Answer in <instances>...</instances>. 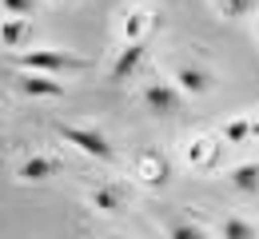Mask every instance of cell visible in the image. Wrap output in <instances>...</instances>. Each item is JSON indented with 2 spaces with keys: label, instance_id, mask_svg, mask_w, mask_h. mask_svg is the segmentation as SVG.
Listing matches in <instances>:
<instances>
[{
  "label": "cell",
  "instance_id": "obj_1",
  "mask_svg": "<svg viewBox=\"0 0 259 239\" xmlns=\"http://www.w3.org/2000/svg\"><path fill=\"white\" fill-rule=\"evenodd\" d=\"M56 136L64 139V144H72L76 152H84V156H92V160H100V164H112V160H116V152H112V139L104 136L100 128H80V124H60V128H56Z\"/></svg>",
  "mask_w": 259,
  "mask_h": 239
},
{
  "label": "cell",
  "instance_id": "obj_2",
  "mask_svg": "<svg viewBox=\"0 0 259 239\" xmlns=\"http://www.w3.org/2000/svg\"><path fill=\"white\" fill-rule=\"evenodd\" d=\"M16 64L24 72H80L84 68V60L80 56H72V52H48V48H36V52H24V56H16Z\"/></svg>",
  "mask_w": 259,
  "mask_h": 239
},
{
  "label": "cell",
  "instance_id": "obj_3",
  "mask_svg": "<svg viewBox=\"0 0 259 239\" xmlns=\"http://www.w3.org/2000/svg\"><path fill=\"white\" fill-rule=\"evenodd\" d=\"M176 88L188 92V96H207L215 88V76L207 68H199V64H180L176 68Z\"/></svg>",
  "mask_w": 259,
  "mask_h": 239
},
{
  "label": "cell",
  "instance_id": "obj_4",
  "mask_svg": "<svg viewBox=\"0 0 259 239\" xmlns=\"http://www.w3.org/2000/svg\"><path fill=\"white\" fill-rule=\"evenodd\" d=\"M144 104H148L156 116H176V112H180V92H176L171 84L152 80V84L144 88Z\"/></svg>",
  "mask_w": 259,
  "mask_h": 239
},
{
  "label": "cell",
  "instance_id": "obj_5",
  "mask_svg": "<svg viewBox=\"0 0 259 239\" xmlns=\"http://www.w3.org/2000/svg\"><path fill=\"white\" fill-rule=\"evenodd\" d=\"M16 88H20L24 96H36V100H60V96H64V84H56L52 76H40V72H24V76L16 80Z\"/></svg>",
  "mask_w": 259,
  "mask_h": 239
},
{
  "label": "cell",
  "instance_id": "obj_6",
  "mask_svg": "<svg viewBox=\"0 0 259 239\" xmlns=\"http://www.w3.org/2000/svg\"><path fill=\"white\" fill-rule=\"evenodd\" d=\"M144 56H148V40L144 44H124L120 56L112 60V80H132L140 72V64H144Z\"/></svg>",
  "mask_w": 259,
  "mask_h": 239
},
{
  "label": "cell",
  "instance_id": "obj_7",
  "mask_svg": "<svg viewBox=\"0 0 259 239\" xmlns=\"http://www.w3.org/2000/svg\"><path fill=\"white\" fill-rule=\"evenodd\" d=\"M227 183L239 192V196H259V164L255 160H247V164H235V168L227 171Z\"/></svg>",
  "mask_w": 259,
  "mask_h": 239
},
{
  "label": "cell",
  "instance_id": "obj_8",
  "mask_svg": "<svg viewBox=\"0 0 259 239\" xmlns=\"http://www.w3.org/2000/svg\"><path fill=\"white\" fill-rule=\"evenodd\" d=\"M56 175V160H48V156H28L20 168H16V179L20 183H44V179H52Z\"/></svg>",
  "mask_w": 259,
  "mask_h": 239
},
{
  "label": "cell",
  "instance_id": "obj_9",
  "mask_svg": "<svg viewBox=\"0 0 259 239\" xmlns=\"http://www.w3.org/2000/svg\"><path fill=\"white\" fill-rule=\"evenodd\" d=\"M220 148H224V139H215V136L192 139V148H188V164H192V168H215Z\"/></svg>",
  "mask_w": 259,
  "mask_h": 239
},
{
  "label": "cell",
  "instance_id": "obj_10",
  "mask_svg": "<svg viewBox=\"0 0 259 239\" xmlns=\"http://www.w3.org/2000/svg\"><path fill=\"white\" fill-rule=\"evenodd\" d=\"M140 175H144L148 183H163V179H167V160H163L160 152H144V156H140Z\"/></svg>",
  "mask_w": 259,
  "mask_h": 239
},
{
  "label": "cell",
  "instance_id": "obj_11",
  "mask_svg": "<svg viewBox=\"0 0 259 239\" xmlns=\"http://www.w3.org/2000/svg\"><path fill=\"white\" fill-rule=\"evenodd\" d=\"M120 204H124V192L116 183H100L96 192H92V207L96 211H120Z\"/></svg>",
  "mask_w": 259,
  "mask_h": 239
},
{
  "label": "cell",
  "instance_id": "obj_12",
  "mask_svg": "<svg viewBox=\"0 0 259 239\" xmlns=\"http://www.w3.org/2000/svg\"><path fill=\"white\" fill-rule=\"evenodd\" d=\"M220 235L224 239H255V223L251 219H243V215H227L224 223H220Z\"/></svg>",
  "mask_w": 259,
  "mask_h": 239
},
{
  "label": "cell",
  "instance_id": "obj_13",
  "mask_svg": "<svg viewBox=\"0 0 259 239\" xmlns=\"http://www.w3.org/2000/svg\"><path fill=\"white\" fill-rule=\"evenodd\" d=\"M152 24H160V20H156V16H148V12H132L128 24H124V36H128V44H144V32H148Z\"/></svg>",
  "mask_w": 259,
  "mask_h": 239
},
{
  "label": "cell",
  "instance_id": "obj_14",
  "mask_svg": "<svg viewBox=\"0 0 259 239\" xmlns=\"http://www.w3.org/2000/svg\"><path fill=\"white\" fill-rule=\"evenodd\" d=\"M220 139H224V144H247V139H251V120H247V116L227 120L224 132H220Z\"/></svg>",
  "mask_w": 259,
  "mask_h": 239
},
{
  "label": "cell",
  "instance_id": "obj_15",
  "mask_svg": "<svg viewBox=\"0 0 259 239\" xmlns=\"http://www.w3.org/2000/svg\"><path fill=\"white\" fill-rule=\"evenodd\" d=\"M167 239H207V231L195 219H171L167 223Z\"/></svg>",
  "mask_w": 259,
  "mask_h": 239
},
{
  "label": "cell",
  "instance_id": "obj_16",
  "mask_svg": "<svg viewBox=\"0 0 259 239\" xmlns=\"http://www.w3.org/2000/svg\"><path fill=\"white\" fill-rule=\"evenodd\" d=\"M215 4H220V12L231 16V20H235V16H251L259 8V0H215Z\"/></svg>",
  "mask_w": 259,
  "mask_h": 239
},
{
  "label": "cell",
  "instance_id": "obj_17",
  "mask_svg": "<svg viewBox=\"0 0 259 239\" xmlns=\"http://www.w3.org/2000/svg\"><path fill=\"white\" fill-rule=\"evenodd\" d=\"M24 36H28V24H24V20H12V16L4 20V44H8V48H20Z\"/></svg>",
  "mask_w": 259,
  "mask_h": 239
},
{
  "label": "cell",
  "instance_id": "obj_18",
  "mask_svg": "<svg viewBox=\"0 0 259 239\" xmlns=\"http://www.w3.org/2000/svg\"><path fill=\"white\" fill-rule=\"evenodd\" d=\"M0 8H4L12 20H24V16L36 12V0H0Z\"/></svg>",
  "mask_w": 259,
  "mask_h": 239
},
{
  "label": "cell",
  "instance_id": "obj_19",
  "mask_svg": "<svg viewBox=\"0 0 259 239\" xmlns=\"http://www.w3.org/2000/svg\"><path fill=\"white\" fill-rule=\"evenodd\" d=\"M251 136L259 139V116H251Z\"/></svg>",
  "mask_w": 259,
  "mask_h": 239
},
{
  "label": "cell",
  "instance_id": "obj_20",
  "mask_svg": "<svg viewBox=\"0 0 259 239\" xmlns=\"http://www.w3.org/2000/svg\"><path fill=\"white\" fill-rule=\"evenodd\" d=\"M104 239H124V235H104Z\"/></svg>",
  "mask_w": 259,
  "mask_h": 239
}]
</instances>
